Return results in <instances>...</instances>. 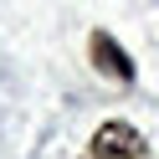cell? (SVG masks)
Returning <instances> with one entry per match:
<instances>
[{
	"mask_svg": "<svg viewBox=\"0 0 159 159\" xmlns=\"http://www.w3.org/2000/svg\"><path fill=\"white\" fill-rule=\"evenodd\" d=\"M93 57H98V67H103L108 77H118V82H128V77H134V62H128V52H123V46H118L108 31H98V36H93Z\"/></svg>",
	"mask_w": 159,
	"mask_h": 159,
	"instance_id": "2",
	"label": "cell"
},
{
	"mask_svg": "<svg viewBox=\"0 0 159 159\" xmlns=\"http://www.w3.org/2000/svg\"><path fill=\"white\" fill-rule=\"evenodd\" d=\"M93 159H149V144L134 123H103L93 134Z\"/></svg>",
	"mask_w": 159,
	"mask_h": 159,
	"instance_id": "1",
	"label": "cell"
}]
</instances>
